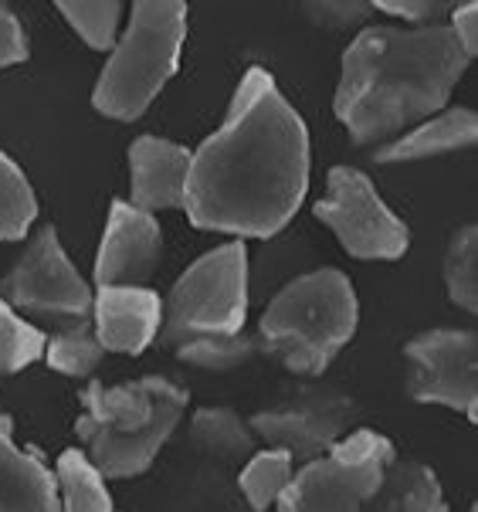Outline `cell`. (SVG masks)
<instances>
[{
  "mask_svg": "<svg viewBox=\"0 0 478 512\" xmlns=\"http://www.w3.org/2000/svg\"><path fill=\"white\" fill-rule=\"evenodd\" d=\"M190 438L207 455L228 458V462L255 455V435H251V428L231 407H201L190 418Z\"/></svg>",
  "mask_w": 478,
  "mask_h": 512,
  "instance_id": "d6986e66",
  "label": "cell"
},
{
  "mask_svg": "<svg viewBox=\"0 0 478 512\" xmlns=\"http://www.w3.org/2000/svg\"><path fill=\"white\" fill-rule=\"evenodd\" d=\"M0 512H62L55 472L41 455L17 448L14 421L0 411Z\"/></svg>",
  "mask_w": 478,
  "mask_h": 512,
  "instance_id": "9a60e30c",
  "label": "cell"
},
{
  "mask_svg": "<svg viewBox=\"0 0 478 512\" xmlns=\"http://www.w3.org/2000/svg\"><path fill=\"white\" fill-rule=\"evenodd\" d=\"M31 48H28V34H24V24L11 7L0 4V68H11L28 62Z\"/></svg>",
  "mask_w": 478,
  "mask_h": 512,
  "instance_id": "4316f807",
  "label": "cell"
},
{
  "mask_svg": "<svg viewBox=\"0 0 478 512\" xmlns=\"http://www.w3.org/2000/svg\"><path fill=\"white\" fill-rule=\"evenodd\" d=\"M309 190V129L265 68H248L228 119L194 150L184 211L194 228L272 238Z\"/></svg>",
  "mask_w": 478,
  "mask_h": 512,
  "instance_id": "6da1fadb",
  "label": "cell"
},
{
  "mask_svg": "<svg viewBox=\"0 0 478 512\" xmlns=\"http://www.w3.org/2000/svg\"><path fill=\"white\" fill-rule=\"evenodd\" d=\"M248 316V248L228 241L197 258L163 302V343L177 346L190 336L241 333Z\"/></svg>",
  "mask_w": 478,
  "mask_h": 512,
  "instance_id": "8992f818",
  "label": "cell"
},
{
  "mask_svg": "<svg viewBox=\"0 0 478 512\" xmlns=\"http://www.w3.org/2000/svg\"><path fill=\"white\" fill-rule=\"evenodd\" d=\"M468 512H478V506H472V509H468Z\"/></svg>",
  "mask_w": 478,
  "mask_h": 512,
  "instance_id": "f546056e",
  "label": "cell"
},
{
  "mask_svg": "<svg viewBox=\"0 0 478 512\" xmlns=\"http://www.w3.org/2000/svg\"><path fill=\"white\" fill-rule=\"evenodd\" d=\"M292 475H295V458L289 451L265 448V451H255L245 462V468H241V475H238V485H241V492H245L248 506L255 512H265L275 506L285 489H289Z\"/></svg>",
  "mask_w": 478,
  "mask_h": 512,
  "instance_id": "ffe728a7",
  "label": "cell"
},
{
  "mask_svg": "<svg viewBox=\"0 0 478 512\" xmlns=\"http://www.w3.org/2000/svg\"><path fill=\"white\" fill-rule=\"evenodd\" d=\"M85 414L75 424L82 451L106 479H136L153 465L187 411V390L167 377H139L82 390Z\"/></svg>",
  "mask_w": 478,
  "mask_h": 512,
  "instance_id": "3957f363",
  "label": "cell"
},
{
  "mask_svg": "<svg viewBox=\"0 0 478 512\" xmlns=\"http://www.w3.org/2000/svg\"><path fill=\"white\" fill-rule=\"evenodd\" d=\"M356 404L333 387H302L289 401L255 414L251 435L265 438L272 448H285L295 462H312L326 455L340 438L350 435Z\"/></svg>",
  "mask_w": 478,
  "mask_h": 512,
  "instance_id": "8fae6325",
  "label": "cell"
},
{
  "mask_svg": "<svg viewBox=\"0 0 478 512\" xmlns=\"http://www.w3.org/2000/svg\"><path fill=\"white\" fill-rule=\"evenodd\" d=\"M363 512H448V502L428 465L394 458Z\"/></svg>",
  "mask_w": 478,
  "mask_h": 512,
  "instance_id": "e0dca14e",
  "label": "cell"
},
{
  "mask_svg": "<svg viewBox=\"0 0 478 512\" xmlns=\"http://www.w3.org/2000/svg\"><path fill=\"white\" fill-rule=\"evenodd\" d=\"M312 214L363 262H397L411 245L407 224L384 204L367 173L356 167L329 170L326 194L323 201H316Z\"/></svg>",
  "mask_w": 478,
  "mask_h": 512,
  "instance_id": "ba28073f",
  "label": "cell"
},
{
  "mask_svg": "<svg viewBox=\"0 0 478 512\" xmlns=\"http://www.w3.org/2000/svg\"><path fill=\"white\" fill-rule=\"evenodd\" d=\"M190 160H194V150L163 140V136L133 140L129 146V170H133L129 204L146 214L163 211V207H184Z\"/></svg>",
  "mask_w": 478,
  "mask_h": 512,
  "instance_id": "5bb4252c",
  "label": "cell"
},
{
  "mask_svg": "<svg viewBox=\"0 0 478 512\" xmlns=\"http://www.w3.org/2000/svg\"><path fill=\"white\" fill-rule=\"evenodd\" d=\"M407 390L417 404H441L478 421V343L472 329H431L404 346Z\"/></svg>",
  "mask_w": 478,
  "mask_h": 512,
  "instance_id": "9c48e42d",
  "label": "cell"
},
{
  "mask_svg": "<svg viewBox=\"0 0 478 512\" xmlns=\"http://www.w3.org/2000/svg\"><path fill=\"white\" fill-rule=\"evenodd\" d=\"M356 292L336 268L299 275L268 302L258 323V350L299 377H323L356 333Z\"/></svg>",
  "mask_w": 478,
  "mask_h": 512,
  "instance_id": "277c9868",
  "label": "cell"
},
{
  "mask_svg": "<svg viewBox=\"0 0 478 512\" xmlns=\"http://www.w3.org/2000/svg\"><path fill=\"white\" fill-rule=\"evenodd\" d=\"M445 285L458 309L478 312V228L465 224L451 238L448 258H445Z\"/></svg>",
  "mask_w": 478,
  "mask_h": 512,
  "instance_id": "d4e9b609",
  "label": "cell"
},
{
  "mask_svg": "<svg viewBox=\"0 0 478 512\" xmlns=\"http://www.w3.org/2000/svg\"><path fill=\"white\" fill-rule=\"evenodd\" d=\"M448 31L455 34V41H458V48L468 55V62L475 58V51H478V4H458L455 11H451V24H448Z\"/></svg>",
  "mask_w": 478,
  "mask_h": 512,
  "instance_id": "f1b7e54d",
  "label": "cell"
},
{
  "mask_svg": "<svg viewBox=\"0 0 478 512\" xmlns=\"http://www.w3.org/2000/svg\"><path fill=\"white\" fill-rule=\"evenodd\" d=\"M370 7H377V11H387V14H394V17H404V21H414L417 28H424L428 21H434V17H441V14H448L451 7L448 4H431V0H377V4H370Z\"/></svg>",
  "mask_w": 478,
  "mask_h": 512,
  "instance_id": "83f0119b",
  "label": "cell"
},
{
  "mask_svg": "<svg viewBox=\"0 0 478 512\" xmlns=\"http://www.w3.org/2000/svg\"><path fill=\"white\" fill-rule=\"evenodd\" d=\"M180 360L190 367L204 370H234L241 363H248L258 353V340H248L241 333H207V336H190V340L173 346Z\"/></svg>",
  "mask_w": 478,
  "mask_h": 512,
  "instance_id": "cb8c5ba5",
  "label": "cell"
},
{
  "mask_svg": "<svg viewBox=\"0 0 478 512\" xmlns=\"http://www.w3.org/2000/svg\"><path fill=\"white\" fill-rule=\"evenodd\" d=\"M468 55L448 24L367 28L343 51L333 112L353 143H380L448 106Z\"/></svg>",
  "mask_w": 478,
  "mask_h": 512,
  "instance_id": "7a4b0ae2",
  "label": "cell"
},
{
  "mask_svg": "<svg viewBox=\"0 0 478 512\" xmlns=\"http://www.w3.org/2000/svg\"><path fill=\"white\" fill-rule=\"evenodd\" d=\"M58 11L78 38L95 51H112L119 41V17H123V4L116 0H58Z\"/></svg>",
  "mask_w": 478,
  "mask_h": 512,
  "instance_id": "603a6c76",
  "label": "cell"
},
{
  "mask_svg": "<svg viewBox=\"0 0 478 512\" xmlns=\"http://www.w3.org/2000/svg\"><path fill=\"white\" fill-rule=\"evenodd\" d=\"M45 353V336L38 326L24 323L17 312L0 299V377H11L31 367Z\"/></svg>",
  "mask_w": 478,
  "mask_h": 512,
  "instance_id": "484cf974",
  "label": "cell"
},
{
  "mask_svg": "<svg viewBox=\"0 0 478 512\" xmlns=\"http://www.w3.org/2000/svg\"><path fill=\"white\" fill-rule=\"evenodd\" d=\"M394 445L377 431H350L326 455L312 458L292 475L289 489L278 496V512H363L377 492Z\"/></svg>",
  "mask_w": 478,
  "mask_h": 512,
  "instance_id": "52a82bcc",
  "label": "cell"
},
{
  "mask_svg": "<svg viewBox=\"0 0 478 512\" xmlns=\"http://www.w3.org/2000/svg\"><path fill=\"white\" fill-rule=\"evenodd\" d=\"M163 234L153 214L139 211L129 201H112L106 234L95 255V289H123L146 285L160 268Z\"/></svg>",
  "mask_w": 478,
  "mask_h": 512,
  "instance_id": "7c38bea8",
  "label": "cell"
},
{
  "mask_svg": "<svg viewBox=\"0 0 478 512\" xmlns=\"http://www.w3.org/2000/svg\"><path fill=\"white\" fill-rule=\"evenodd\" d=\"M0 299L7 306L38 312V316H68L89 319L92 289L68 262L55 228H41L34 234L17 265L0 279Z\"/></svg>",
  "mask_w": 478,
  "mask_h": 512,
  "instance_id": "30bf717a",
  "label": "cell"
},
{
  "mask_svg": "<svg viewBox=\"0 0 478 512\" xmlns=\"http://www.w3.org/2000/svg\"><path fill=\"white\" fill-rule=\"evenodd\" d=\"M106 360L95 326L89 319H75V326L58 329L51 340H45V363L65 377H89Z\"/></svg>",
  "mask_w": 478,
  "mask_h": 512,
  "instance_id": "44dd1931",
  "label": "cell"
},
{
  "mask_svg": "<svg viewBox=\"0 0 478 512\" xmlns=\"http://www.w3.org/2000/svg\"><path fill=\"white\" fill-rule=\"evenodd\" d=\"M478 140V116L472 109H441L438 116L424 119L421 126H414L411 133H404L401 140L380 146L373 153L377 163H411V160H428V156H441L451 150H468Z\"/></svg>",
  "mask_w": 478,
  "mask_h": 512,
  "instance_id": "2e32d148",
  "label": "cell"
},
{
  "mask_svg": "<svg viewBox=\"0 0 478 512\" xmlns=\"http://www.w3.org/2000/svg\"><path fill=\"white\" fill-rule=\"evenodd\" d=\"M55 489L62 512H116L106 489V475L89 462L82 448H68L58 455Z\"/></svg>",
  "mask_w": 478,
  "mask_h": 512,
  "instance_id": "ac0fdd59",
  "label": "cell"
},
{
  "mask_svg": "<svg viewBox=\"0 0 478 512\" xmlns=\"http://www.w3.org/2000/svg\"><path fill=\"white\" fill-rule=\"evenodd\" d=\"M95 336L106 353H143L163 326V299L150 285H109L95 289Z\"/></svg>",
  "mask_w": 478,
  "mask_h": 512,
  "instance_id": "4fadbf2b",
  "label": "cell"
},
{
  "mask_svg": "<svg viewBox=\"0 0 478 512\" xmlns=\"http://www.w3.org/2000/svg\"><path fill=\"white\" fill-rule=\"evenodd\" d=\"M187 38L184 0H136L129 28L112 48L92 92V106L109 119L133 123L177 75Z\"/></svg>",
  "mask_w": 478,
  "mask_h": 512,
  "instance_id": "5b68a950",
  "label": "cell"
},
{
  "mask_svg": "<svg viewBox=\"0 0 478 512\" xmlns=\"http://www.w3.org/2000/svg\"><path fill=\"white\" fill-rule=\"evenodd\" d=\"M38 218L34 190L7 153H0V241H21Z\"/></svg>",
  "mask_w": 478,
  "mask_h": 512,
  "instance_id": "7402d4cb",
  "label": "cell"
}]
</instances>
